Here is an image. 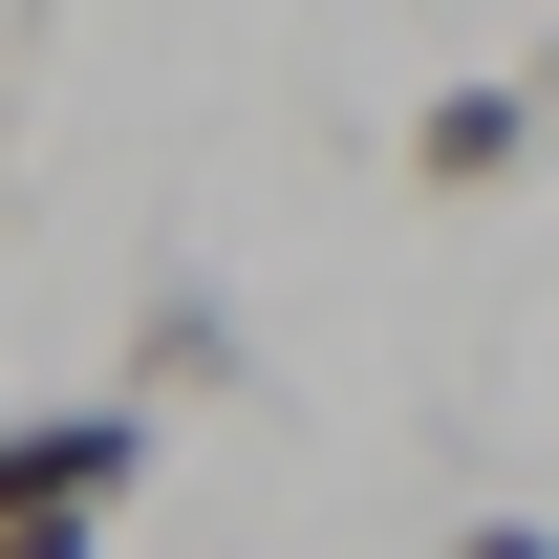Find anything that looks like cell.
Here are the masks:
<instances>
[{"label":"cell","mask_w":559,"mask_h":559,"mask_svg":"<svg viewBox=\"0 0 559 559\" xmlns=\"http://www.w3.org/2000/svg\"><path fill=\"white\" fill-rule=\"evenodd\" d=\"M151 495V409H0V516H130Z\"/></svg>","instance_id":"6da1fadb"},{"label":"cell","mask_w":559,"mask_h":559,"mask_svg":"<svg viewBox=\"0 0 559 559\" xmlns=\"http://www.w3.org/2000/svg\"><path fill=\"white\" fill-rule=\"evenodd\" d=\"M516 173H538V66H474V86H430L409 108V194H516Z\"/></svg>","instance_id":"7a4b0ae2"},{"label":"cell","mask_w":559,"mask_h":559,"mask_svg":"<svg viewBox=\"0 0 559 559\" xmlns=\"http://www.w3.org/2000/svg\"><path fill=\"white\" fill-rule=\"evenodd\" d=\"M151 388H237V323H215V280H151L130 301V409Z\"/></svg>","instance_id":"3957f363"},{"label":"cell","mask_w":559,"mask_h":559,"mask_svg":"<svg viewBox=\"0 0 559 559\" xmlns=\"http://www.w3.org/2000/svg\"><path fill=\"white\" fill-rule=\"evenodd\" d=\"M0 559H108V516H0Z\"/></svg>","instance_id":"277c9868"},{"label":"cell","mask_w":559,"mask_h":559,"mask_svg":"<svg viewBox=\"0 0 559 559\" xmlns=\"http://www.w3.org/2000/svg\"><path fill=\"white\" fill-rule=\"evenodd\" d=\"M452 559H559V538H538V516H474V538H452Z\"/></svg>","instance_id":"5b68a950"}]
</instances>
